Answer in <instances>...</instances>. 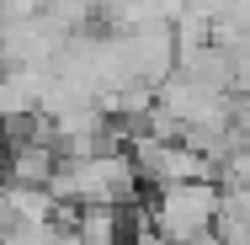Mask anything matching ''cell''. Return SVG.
I'll return each mask as SVG.
<instances>
[{"label": "cell", "instance_id": "3957f363", "mask_svg": "<svg viewBox=\"0 0 250 245\" xmlns=\"http://www.w3.org/2000/svg\"><path fill=\"white\" fill-rule=\"evenodd\" d=\"M213 235L224 245H250V187H229V192H224Z\"/></svg>", "mask_w": 250, "mask_h": 245}, {"label": "cell", "instance_id": "7a4b0ae2", "mask_svg": "<svg viewBox=\"0 0 250 245\" xmlns=\"http://www.w3.org/2000/svg\"><path fill=\"white\" fill-rule=\"evenodd\" d=\"M218 202L224 192H213V181H181V187H160L149 208V224L160 235H170V240L181 245H197L213 235V224H218Z\"/></svg>", "mask_w": 250, "mask_h": 245}, {"label": "cell", "instance_id": "6da1fadb", "mask_svg": "<svg viewBox=\"0 0 250 245\" xmlns=\"http://www.w3.org/2000/svg\"><path fill=\"white\" fill-rule=\"evenodd\" d=\"M139 181H144L139 160L101 149V155H64L48 192L59 202H75V208H123V202H133Z\"/></svg>", "mask_w": 250, "mask_h": 245}]
</instances>
